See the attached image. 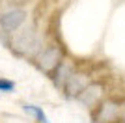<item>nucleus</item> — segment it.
Segmentation results:
<instances>
[{
  "label": "nucleus",
  "mask_w": 125,
  "mask_h": 123,
  "mask_svg": "<svg viewBox=\"0 0 125 123\" xmlns=\"http://www.w3.org/2000/svg\"><path fill=\"white\" fill-rule=\"evenodd\" d=\"M24 19H26V11L11 10V11H8V13H4V15L0 17V24H2V28L6 32H13L24 22Z\"/></svg>",
  "instance_id": "obj_2"
},
{
  "label": "nucleus",
  "mask_w": 125,
  "mask_h": 123,
  "mask_svg": "<svg viewBox=\"0 0 125 123\" xmlns=\"http://www.w3.org/2000/svg\"><path fill=\"white\" fill-rule=\"evenodd\" d=\"M13 45H15V49L19 52H32L34 49H36V45H37V37H36L34 28H32V26L22 28V30L17 34Z\"/></svg>",
  "instance_id": "obj_1"
},
{
  "label": "nucleus",
  "mask_w": 125,
  "mask_h": 123,
  "mask_svg": "<svg viewBox=\"0 0 125 123\" xmlns=\"http://www.w3.org/2000/svg\"><path fill=\"white\" fill-rule=\"evenodd\" d=\"M84 84H86V78L82 75H69L67 82H65V90H67L69 95H73V93L77 95L84 90Z\"/></svg>",
  "instance_id": "obj_5"
},
{
  "label": "nucleus",
  "mask_w": 125,
  "mask_h": 123,
  "mask_svg": "<svg viewBox=\"0 0 125 123\" xmlns=\"http://www.w3.org/2000/svg\"><path fill=\"white\" fill-rule=\"evenodd\" d=\"M24 110H26L28 114H32V116H36V118L39 119V123H49L47 116L43 114V110H41V108L34 106V104H24Z\"/></svg>",
  "instance_id": "obj_7"
},
{
  "label": "nucleus",
  "mask_w": 125,
  "mask_h": 123,
  "mask_svg": "<svg viewBox=\"0 0 125 123\" xmlns=\"http://www.w3.org/2000/svg\"><path fill=\"white\" fill-rule=\"evenodd\" d=\"M13 90H15V84H13V82L0 78V92H13Z\"/></svg>",
  "instance_id": "obj_8"
},
{
  "label": "nucleus",
  "mask_w": 125,
  "mask_h": 123,
  "mask_svg": "<svg viewBox=\"0 0 125 123\" xmlns=\"http://www.w3.org/2000/svg\"><path fill=\"white\" fill-rule=\"evenodd\" d=\"M60 49L58 47H49L47 51H43L41 58H39V65H41L43 71H51L54 65H58V60H60Z\"/></svg>",
  "instance_id": "obj_3"
},
{
  "label": "nucleus",
  "mask_w": 125,
  "mask_h": 123,
  "mask_svg": "<svg viewBox=\"0 0 125 123\" xmlns=\"http://www.w3.org/2000/svg\"><path fill=\"white\" fill-rule=\"evenodd\" d=\"M118 118V108L114 104H103L101 106V121H114Z\"/></svg>",
  "instance_id": "obj_6"
},
{
  "label": "nucleus",
  "mask_w": 125,
  "mask_h": 123,
  "mask_svg": "<svg viewBox=\"0 0 125 123\" xmlns=\"http://www.w3.org/2000/svg\"><path fill=\"white\" fill-rule=\"evenodd\" d=\"M101 95V88L97 86V84H92V86H86L82 90V92L78 93V99H80V102H84V104H94L97 99H99Z\"/></svg>",
  "instance_id": "obj_4"
}]
</instances>
